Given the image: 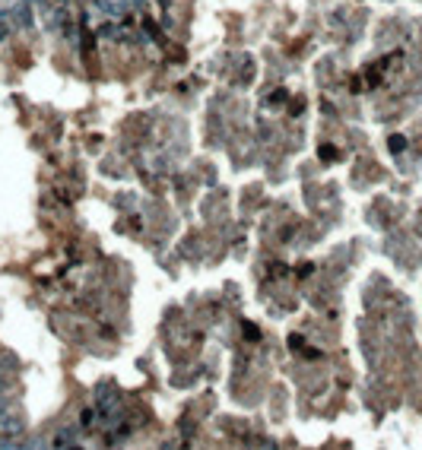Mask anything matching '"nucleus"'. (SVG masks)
<instances>
[{
	"mask_svg": "<svg viewBox=\"0 0 422 450\" xmlns=\"http://www.w3.org/2000/svg\"><path fill=\"white\" fill-rule=\"evenodd\" d=\"M7 32H10V23H7V19H3V16H0V41L7 38Z\"/></svg>",
	"mask_w": 422,
	"mask_h": 450,
	"instance_id": "nucleus-1",
	"label": "nucleus"
}]
</instances>
